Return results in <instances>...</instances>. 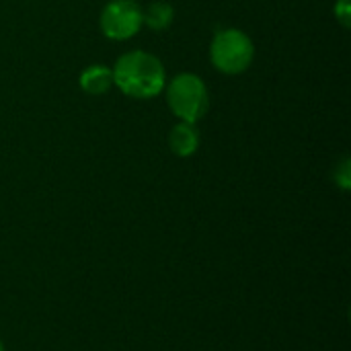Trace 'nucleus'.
<instances>
[{
  "label": "nucleus",
  "instance_id": "f257e3e1",
  "mask_svg": "<svg viewBox=\"0 0 351 351\" xmlns=\"http://www.w3.org/2000/svg\"><path fill=\"white\" fill-rule=\"evenodd\" d=\"M113 72V86L130 99H152L165 90L167 70L162 62L144 49H132L117 58Z\"/></svg>",
  "mask_w": 351,
  "mask_h": 351
},
{
  "label": "nucleus",
  "instance_id": "f03ea898",
  "mask_svg": "<svg viewBox=\"0 0 351 351\" xmlns=\"http://www.w3.org/2000/svg\"><path fill=\"white\" fill-rule=\"evenodd\" d=\"M167 105L179 121L197 123L210 109L206 82L193 72H181L165 84Z\"/></svg>",
  "mask_w": 351,
  "mask_h": 351
},
{
  "label": "nucleus",
  "instance_id": "7ed1b4c3",
  "mask_svg": "<svg viewBox=\"0 0 351 351\" xmlns=\"http://www.w3.org/2000/svg\"><path fill=\"white\" fill-rule=\"evenodd\" d=\"M255 58L253 39L241 29H222L214 35L210 43V62L212 66L228 76H237L249 70Z\"/></svg>",
  "mask_w": 351,
  "mask_h": 351
},
{
  "label": "nucleus",
  "instance_id": "20e7f679",
  "mask_svg": "<svg viewBox=\"0 0 351 351\" xmlns=\"http://www.w3.org/2000/svg\"><path fill=\"white\" fill-rule=\"evenodd\" d=\"M101 33L113 41H128L144 27L142 6L136 0H111L99 16Z\"/></svg>",
  "mask_w": 351,
  "mask_h": 351
},
{
  "label": "nucleus",
  "instance_id": "39448f33",
  "mask_svg": "<svg viewBox=\"0 0 351 351\" xmlns=\"http://www.w3.org/2000/svg\"><path fill=\"white\" fill-rule=\"evenodd\" d=\"M199 142H202V136H199V130L195 123L179 121L169 132V148L173 154H177L181 158L193 156L199 148Z\"/></svg>",
  "mask_w": 351,
  "mask_h": 351
},
{
  "label": "nucleus",
  "instance_id": "423d86ee",
  "mask_svg": "<svg viewBox=\"0 0 351 351\" xmlns=\"http://www.w3.org/2000/svg\"><path fill=\"white\" fill-rule=\"evenodd\" d=\"M78 84H80L82 93H86V95H93V97L105 95L113 88V72H111V68H107L103 64H93L86 70H82Z\"/></svg>",
  "mask_w": 351,
  "mask_h": 351
},
{
  "label": "nucleus",
  "instance_id": "0eeeda50",
  "mask_svg": "<svg viewBox=\"0 0 351 351\" xmlns=\"http://www.w3.org/2000/svg\"><path fill=\"white\" fill-rule=\"evenodd\" d=\"M175 19V8L169 2H150L146 8H142V23L152 31H165L171 27Z\"/></svg>",
  "mask_w": 351,
  "mask_h": 351
},
{
  "label": "nucleus",
  "instance_id": "6e6552de",
  "mask_svg": "<svg viewBox=\"0 0 351 351\" xmlns=\"http://www.w3.org/2000/svg\"><path fill=\"white\" fill-rule=\"evenodd\" d=\"M333 179H335V183L343 189V191H348L351 187V160L346 156L337 167H335V175H333Z\"/></svg>",
  "mask_w": 351,
  "mask_h": 351
},
{
  "label": "nucleus",
  "instance_id": "1a4fd4ad",
  "mask_svg": "<svg viewBox=\"0 0 351 351\" xmlns=\"http://www.w3.org/2000/svg\"><path fill=\"white\" fill-rule=\"evenodd\" d=\"M333 14L335 19L341 23V27L350 29L351 27V0H337L333 6Z\"/></svg>",
  "mask_w": 351,
  "mask_h": 351
},
{
  "label": "nucleus",
  "instance_id": "9d476101",
  "mask_svg": "<svg viewBox=\"0 0 351 351\" xmlns=\"http://www.w3.org/2000/svg\"><path fill=\"white\" fill-rule=\"evenodd\" d=\"M0 351H6L4 350V343H2V341H0Z\"/></svg>",
  "mask_w": 351,
  "mask_h": 351
}]
</instances>
